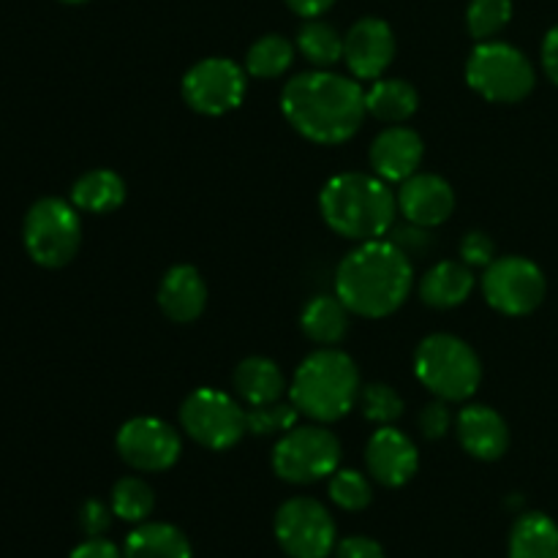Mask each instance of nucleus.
I'll list each match as a JSON object with an SVG mask.
<instances>
[{
    "label": "nucleus",
    "mask_w": 558,
    "mask_h": 558,
    "mask_svg": "<svg viewBox=\"0 0 558 558\" xmlns=\"http://www.w3.org/2000/svg\"><path fill=\"white\" fill-rule=\"evenodd\" d=\"M207 283L194 265L169 267L158 287V308L169 322L191 325L205 314Z\"/></svg>",
    "instance_id": "19"
},
{
    "label": "nucleus",
    "mask_w": 558,
    "mask_h": 558,
    "mask_svg": "<svg viewBox=\"0 0 558 558\" xmlns=\"http://www.w3.org/2000/svg\"><path fill=\"white\" fill-rule=\"evenodd\" d=\"M512 20V0H469L466 9V27L472 38L490 41L499 36Z\"/></svg>",
    "instance_id": "30"
},
{
    "label": "nucleus",
    "mask_w": 558,
    "mask_h": 558,
    "mask_svg": "<svg viewBox=\"0 0 558 558\" xmlns=\"http://www.w3.org/2000/svg\"><path fill=\"white\" fill-rule=\"evenodd\" d=\"M287 5L298 16H305V20H316V16L327 14V11L336 5V0H287Z\"/></svg>",
    "instance_id": "41"
},
{
    "label": "nucleus",
    "mask_w": 558,
    "mask_h": 558,
    "mask_svg": "<svg viewBox=\"0 0 558 558\" xmlns=\"http://www.w3.org/2000/svg\"><path fill=\"white\" fill-rule=\"evenodd\" d=\"M417 425H420V434H423L425 439H430V441L445 439L452 428L450 401H441V398H436V401L425 403L423 412H420V417H417Z\"/></svg>",
    "instance_id": "35"
},
{
    "label": "nucleus",
    "mask_w": 558,
    "mask_h": 558,
    "mask_svg": "<svg viewBox=\"0 0 558 558\" xmlns=\"http://www.w3.org/2000/svg\"><path fill=\"white\" fill-rule=\"evenodd\" d=\"M319 210L332 232L354 243H368L390 232L398 199L387 180L365 172H343L322 185Z\"/></svg>",
    "instance_id": "3"
},
{
    "label": "nucleus",
    "mask_w": 558,
    "mask_h": 558,
    "mask_svg": "<svg viewBox=\"0 0 558 558\" xmlns=\"http://www.w3.org/2000/svg\"><path fill=\"white\" fill-rule=\"evenodd\" d=\"M22 243H25L27 256L38 267H47V270L65 267L80 254V213L60 196H44V199L33 202L22 221Z\"/></svg>",
    "instance_id": "6"
},
{
    "label": "nucleus",
    "mask_w": 558,
    "mask_h": 558,
    "mask_svg": "<svg viewBox=\"0 0 558 558\" xmlns=\"http://www.w3.org/2000/svg\"><path fill=\"white\" fill-rule=\"evenodd\" d=\"M298 407L292 401L262 403V407L245 409V428L251 436H283L298 425Z\"/></svg>",
    "instance_id": "31"
},
{
    "label": "nucleus",
    "mask_w": 558,
    "mask_h": 558,
    "mask_svg": "<svg viewBox=\"0 0 558 558\" xmlns=\"http://www.w3.org/2000/svg\"><path fill=\"white\" fill-rule=\"evenodd\" d=\"M114 447H118V456L123 458V463L147 474L172 469L183 452L178 430L158 417H134L123 423Z\"/></svg>",
    "instance_id": "13"
},
{
    "label": "nucleus",
    "mask_w": 558,
    "mask_h": 558,
    "mask_svg": "<svg viewBox=\"0 0 558 558\" xmlns=\"http://www.w3.org/2000/svg\"><path fill=\"white\" fill-rule=\"evenodd\" d=\"M466 82L494 104H518L534 90L537 74L526 54L505 41H480L466 60Z\"/></svg>",
    "instance_id": "7"
},
{
    "label": "nucleus",
    "mask_w": 558,
    "mask_h": 558,
    "mask_svg": "<svg viewBox=\"0 0 558 558\" xmlns=\"http://www.w3.org/2000/svg\"><path fill=\"white\" fill-rule=\"evenodd\" d=\"M543 270L526 256H496L483 276V294L505 316H529L545 300Z\"/></svg>",
    "instance_id": "11"
},
{
    "label": "nucleus",
    "mask_w": 558,
    "mask_h": 558,
    "mask_svg": "<svg viewBox=\"0 0 558 558\" xmlns=\"http://www.w3.org/2000/svg\"><path fill=\"white\" fill-rule=\"evenodd\" d=\"M414 265L390 240H368L349 251L336 270V294L352 314L385 319L407 303Z\"/></svg>",
    "instance_id": "2"
},
{
    "label": "nucleus",
    "mask_w": 558,
    "mask_h": 558,
    "mask_svg": "<svg viewBox=\"0 0 558 558\" xmlns=\"http://www.w3.org/2000/svg\"><path fill=\"white\" fill-rule=\"evenodd\" d=\"M125 558H191L189 537L172 523H140L125 537Z\"/></svg>",
    "instance_id": "24"
},
{
    "label": "nucleus",
    "mask_w": 558,
    "mask_h": 558,
    "mask_svg": "<svg viewBox=\"0 0 558 558\" xmlns=\"http://www.w3.org/2000/svg\"><path fill=\"white\" fill-rule=\"evenodd\" d=\"M327 494H330L332 505H338L347 512L365 510L371 505V499H374L368 477L363 472H357V469H338L330 477Z\"/></svg>",
    "instance_id": "32"
},
{
    "label": "nucleus",
    "mask_w": 558,
    "mask_h": 558,
    "mask_svg": "<svg viewBox=\"0 0 558 558\" xmlns=\"http://www.w3.org/2000/svg\"><path fill=\"white\" fill-rule=\"evenodd\" d=\"M474 283H477V278H474L472 267L463 265V262H436L420 281V300L439 311L458 308L472 298Z\"/></svg>",
    "instance_id": "20"
},
{
    "label": "nucleus",
    "mask_w": 558,
    "mask_h": 558,
    "mask_svg": "<svg viewBox=\"0 0 558 558\" xmlns=\"http://www.w3.org/2000/svg\"><path fill=\"white\" fill-rule=\"evenodd\" d=\"M387 234H390V243L396 245V248H401L409 259H425L436 245L434 232H430L428 227H420V223L412 221L398 223V227L392 223V229Z\"/></svg>",
    "instance_id": "34"
},
{
    "label": "nucleus",
    "mask_w": 558,
    "mask_h": 558,
    "mask_svg": "<svg viewBox=\"0 0 558 558\" xmlns=\"http://www.w3.org/2000/svg\"><path fill=\"white\" fill-rule=\"evenodd\" d=\"M456 434L463 450L477 461H499L510 447V428L496 409L469 403L456 417Z\"/></svg>",
    "instance_id": "18"
},
{
    "label": "nucleus",
    "mask_w": 558,
    "mask_h": 558,
    "mask_svg": "<svg viewBox=\"0 0 558 558\" xmlns=\"http://www.w3.org/2000/svg\"><path fill=\"white\" fill-rule=\"evenodd\" d=\"M425 156V145L417 131L407 125H387L381 134H376L374 145L368 150L371 169L376 178L387 183H403L420 169Z\"/></svg>",
    "instance_id": "17"
},
{
    "label": "nucleus",
    "mask_w": 558,
    "mask_h": 558,
    "mask_svg": "<svg viewBox=\"0 0 558 558\" xmlns=\"http://www.w3.org/2000/svg\"><path fill=\"white\" fill-rule=\"evenodd\" d=\"M112 505H104L101 499H87L80 510V526L87 537H101L112 526Z\"/></svg>",
    "instance_id": "37"
},
{
    "label": "nucleus",
    "mask_w": 558,
    "mask_h": 558,
    "mask_svg": "<svg viewBox=\"0 0 558 558\" xmlns=\"http://www.w3.org/2000/svg\"><path fill=\"white\" fill-rule=\"evenodd\" d=\"M341 466V441L325 425H294L276 441L272 472L292 485L332 477Z\"/></svg>",
    "instance_id": "8"
},
{
    "label": "nucleus",
    "mask_w": 558,
    "mask_h": 558,
    "mask_svg": "<svg viewBox=\"0 0 558 558\" xmlns=\"http://www.w3.org/2000/svg\"><path fill=\"white\" fill-rule=\"evenodd\" d=\"M125 202V183L112 169H90L71 185V205L82 213L104 216Z\"/></svg>",
    "instance_id": "23"
},
{
    "label": "nucleus",
    "mask_w": 558,
    "mask_h": 558,
    "mask_svg": "<svg viewBox=\"0 0 558 558\" xmlns=\"http://www.w3.org/2000/svg\"><path fill=\"white\" fill-rule=\"evenodd\" d=\"M349 314L352 311L341 303V298H330V294H319V298L308 300V305L300 314V330L308 341L319 343V347H336L347 338L349 332Z\"/></svg>",
    "instance_id": "22"
},
{
    "label": "nucleus",
    "mask_w": 558,
    "mask_h": 558,
    "mask_svg": "<svg viewBox=\"0 0 558 558\" xmlns=\"http://www.w3.org/2000/svg\"><path fill=\"white\" fill-rule=\"evenodd\" d=\"M360 390L363 385L354 360L341 349L322 347L298 365L289 385V398L300 414L314 423L330 425L357 407Z\"/></svg>",
    "instance_id": "4"
},
{
    "label": "nucleus",
    "mask_w": 558,
    "mask_h": 558,
    "mask_svg": "<svg viewBox=\"0 0 558 558\" xmlns=\"http://www.w3.org/2000/svg\"><path fill=\"white\" fill-rule=\"evenodd\" d=\"M298 52L314 69H332L343 60V36L325 20H308L298 31Z\"/></svg>",
    "instance_id": "27"
},
{
    "label": "nucleus",
    "mask_w": 558,
    "mask_h": 558,
    "mask_svg": "<svg viewBox=\"0 0 558 558\" xmlns=\"http://www.w3.org/2000/svg\"><path fill=\"white\" fill-rule=\"evenodd\" d=\"M234 390L248 407H262V403L281 401L283 392L289 390L283 371L270 357H245L234 368Z\"/></svg>",
    "instance_id": "21"
},
{
    "label": "nucleus",
    "mask_w": 558,
    "mask_h": 558,
    "mask_svg": "<svg viewBox=\"0 0 558 558\" xmlns=\"http://www.w3.org/2000/svg\"><path fill=\"white\" fill-rule=\"evenodd\" d=\"M510 558H558V526L545 512H526L510 532Z\"/></svg>",
    "instance_id": "26"
},
{
    "label": "nucleus",
    "mask_w": 558,
    "mask_h": 558,
    "mask_svg": "<svg viewBox=\"0 0 558 558\" xmlns=\"http://www.w3.org/2000/svg\"><path fill=\"white\" fill-rule=\"evenodd\" d=\"M272 529L289 558H327L336 550V521L327 507L311 496L283 501Z\"/></svg>",
    "instance_id": "10"
},
{
    "label": "nucleus",
    "mask_w": 558,
    "mask_h": 558,
    "mask_svg": "<svg viewBox=\"0 0 558 558\" xmlns=\"http://www.w3.org/2000/svg\"><path fill=\"white\" fill-rule=\"evenodd\" d=\"M180 425L199 447L223 452L238 445L245 428V409L232 396L213 387H199L180 407Z\"/></svg>",
    "instance_id": "9"
},
{
    "label": "nucleus",
    "mask_w": 558,
    "mask_h": 558,
    "mask_svg": "<svg viewBox=\"0 0 558 558\" xmlns=\"http://www.w3.org/2000/svg\"><path fill=\"white\" fill-rule=\"evenodd\" d=\"M496 259V243L490 240V234L485 232H469L466 238L461 240V262L463 265H469L474 270V267H488L490 262Z\"/></svg>",
    "instance_id": "36"
},
{
    "label": "nucleus",
    "mask_w": 558,
    "mask_h": 558,
    "mask_svg": "<svg viewBox=\"0 0 558 558\" xmlns=\"http://www.w3.org/2000/svg\"><path fill=\"white\" fill-rule=\"evenodd\" d=\"M414 374L420 385L450 403L469 401L483 381V363L463 338L434 332L414 352Z\"/></svg>",
    "instance_id": "5"
},
{
    "label": "nucleus",
    "mask_w": 558,
    "mask_h": 558,
    "mask_svg": "<svg viewBox=\"0 0 558 558\" xmlns=\"http://www.w3.org/2000/svg\"><path fill=\"white\" fill-rule=\"evenodd\" d=\"M417 107L420 96L407 80H387V76H379L365 90V109H368L371 118L381 120V123H407L417 112Z\"/></svg>",
    "instance_id": "25"
},
{
    "label": "nucleus",
    "mask_w": 558,
    "mask_h": 558,
    "mask_svg": "<svg viewBox=\"0 0 558 558\" xmlns=\"http://www.w3.org/2000/svg\"><path fill=\"white\" fill-rule=\"evenodd\" d=\"M398 210L420 227H441L456 213V191L434 172H414L398 189Z\"/></svg>",
    "instance_id": "16"
},
{
    "label": "nucleus",
    "mask_w": 558,
    "mask_h": 558,
    "mask_svg": "<svg viewBox=\"0 0 558 558\" xmlns=\"http://www.w3.org/2000/svg\"><path fill=\"white\" fill-rule=\"evenodd\" d=\"M281 112L287 123L314 145H343L363 125L365 87L354 76L314 69L283 85Z\"/></svg>",
    "instance_id": "1"
},
{
    "label": "nucleus",
    "mask_w": 558,
    "mask_h": 558,
    "mask_svg": "<svg viewBox=\"0 0 558 558\" xmlns=\"http://www.w3.org/2000/svg\"><path fill=\"white\" fill-rule=\"evenodd\" d=\"M336 558H387L385 548L371 537H347L336 545Z\"/></svg>",
    "instance_id": "38"
},
{
    "label": "nucleus",
    "mask_w": 558,
    "mask_h": 558,
    "mask_svg": "<svg viewBox=\"0 0 558 558\" xmlns=\"http://www.w3.org/2000/svg\"><path fill=\"white\" fill-rule=\"evenodd\" d=\"M543 69L550 76V82L558 85V25L550 27L543 41Z\"/></svg>",
    "instance_id": "40"
},
{
    "label": "nucleus",
    "mask_w": 558,
    "mask_h": 558,
    "mask_svg": "<svg viewBox=\"0 0 558 558\" xmlns=\"http://www.w3.org/2000/svg\"><path fill=\"white\" fill-rule=\"evenodd\" d=\"M114 518L125 523H145L156 507V494L142 477H123L114 483L112 496H109Z\"/></svg>",
    "instance_id": "29"
},
{
    "label": "nucleus",
    "mask_w": 558,
    "mask_h": 558,
    "mask_svg": "<svg viewBox=\"0 0 558 558\" xmlns=\"http://www.w3.org/2000/svg\"><path fill=\"white\" fill-rule=\"evenodd\" d=\"M69 558H125V556L120 554V550L114 548L109 539L90 537V539H85L82 545H76V548L71 550Z\"/></svg>",
    "instance_id": "39"
},
{
    "label": "nucleus",
    "mask_w": 558,
    "mask_h": 558,
    "mask_svg": "<svg viewBox=\"0 0 558 558\" xmlns=\"http://www.w3.org/2000/svg\"><path fill=\"white\" fill-rule=\"evenodd\" d=\"M60 3H69V5H80V3H87V0H60Z\"/></svg>",
    "instance_id": "42"
},
{
    "label": "nucleus",
    "mask_w": 558,
    "mask_h": 558,
    "mask_svg": "<svg viewBox=\"0 0 558 558\" xmlns=\"http://www.w3.org/2000/svg\"><path fill=\"white\" fill-rule=\"evenodd\" d=\"M392 60H396V33L390 22L379 16H363L343 36V63L349 65L354 80H379Z\"/></svg>",
    "instance_id": "14"
},
{
    "label": "nucleus",
    "mask_w": 558,
    "mask_h": 558,
    "mask_svg": "<svg viewBox=\"0 0 558 558\" xmlns=\"http://www.w3.org/2000/svg\"><path fill=\"white\" fill-rule=\"evenodd\" d=\"M248 82L245 71L229 58H205L183 76V101L205 118H221L243 104Z\"/></svg>",
    "instance_id": "12"
},
{
    "label": "nucleus",
    "mask_w": 558,
    "mask_h": 558,
    "mask_svg": "<svg viewBox=\"0 0 558 558\" xmlns=\"http://www.w3.org/2000/svg\"><path fill=\"white\" fill-rule=\"evenodd\" d=\"M368 474L385 488H401L417 474L420 452L403 430L381 425L365 445Z\"/></svg>",
    "instance_id": "15"
},
{
    "label": "nucleus",
    "mask_w": 558,
    "mask_h": 558,
    "mask_svg": "<svg viewBox=\"0 0 558 558\" xmlns=\"http://www.w3.org/2000/svg\"><path fill=\"white\" fill-rule=\"evenodd\" d=\"M357 407L363 409V417L376 425H392L403 417V398L390 385H363L357 398Z\"/></svg>",
    "instance_id": "33"
},
{
    "label": "nucleus",
    "mask_w": 558,
    "mask_h": 558,
    "mask_svg": "<svg viewBox=\"0 0 558 558\" xmlns=\"http://www.w3.org/2000/svg\"><path fill=\"white\" fill-rule=\"evenodd\" d=\"M294 49L298 47L287 36L267 33V36L256 38L245 52V71L256 80H278L292 69Z\"/></svg>",
    "instance_id": "28"
}]
</instances>
